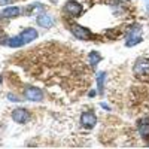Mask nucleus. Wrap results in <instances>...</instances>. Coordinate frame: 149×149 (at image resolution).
<instances>
[{"mask_svg": "<svg viewBox=\"0 0 149 149\" xmlns=\"http://www.w3.org/2000/svg\"><path fill=\"white\" fill-rule=\"evenodd\" d=\"M134 73L139 76H146L149 74V58H137V61L134 63Z\"/></svg>", "mask_w": 149, "mask_h": 149, "instance_id": "obj_1", "label": "nucleus"}, {"mask_svg": "<svg viewBox=\"0 0 149 149\" xmlns=\"http://www.w3.org/2000/svg\"><path fill=\"white\" fill-rule=\"evenodd\" d=\"M24 97L30 102H42L43 100V93L42 90L36 88V86H27L24 90Z\"/></svg>", "mask_w": 149, "mask_h": 149, "instance_id": "obj_2", "label": "nucleus"}, {"mask_svg": "<svg viewBox=\"0 0 149 149\" xmlns=\"http://www.w3.org/2000/svg\"><path fill=\"white\" fill-rule=\"evenodd\" d=\"M70 30H72V33L76 36L78 39H81V40H88L90 37H91V31H90L88 29L79 26V24H72Z\"/></svg>", "mask_w": 149, "mask_h": 149, "instance_id": "obj_3", "label": "nucleus"}, {"mask_svg": "<svg viewBox=\"0 0 149 149\" xmlns=\"http://www.w3.org/2000/svg\"><path fill=\"white\" fill-rule=\"evenodd\" d=\"M12 119H14L15 122H18V124H26L30 119V113H29L27 109L18 107V109H15L14 112H12Z\"/></svg>", "mask_w": 149, "mask_h": 149, "instance_id": "obj_4", "label": "nucleus"}, {"mask_svg": "<svg viewBox=\"0 0 149 149\" xmlns=\"http://www.w3.org/2000/svg\"><path fill=\"white\" fill-rule=\"evenodd\" d=\"M81 124L85 128H93L97 124V118L93 112H84L81 115Z\"/></svg>", "mask_w": 149, "mask_h": 149, "instance_id": "obj_5", "label": "nucleus"}, {"mask_svg": "<svg viewBox=\"0 0 149 149\" xmlns=\"http://www.w3.org/2000/svg\"><path fill=\"white\" fill-rule=\"evenodd\" d=\"M66 12H69V14L73 15V17H78L82 12V6L78 2H74V0H69V2L66 3Z\"/></svg>", "mask_w": 149, "mask_h": 149, "instance_id": "obj_6", "label": "nucleus"}, {"mask_svg": "<svg viewBox=\"0 0 149 149\" xmlns=\"http://www.w3.org/2000/svg\"><path fill=\"white\" fill-rule=\"evenodd\" d=\"M37 24L40 27H45V29H51L54 26V18L48 14H40L37 17Z\"/></svg>", "mask_w": 149, "mask_h": 149, "instance_id": "obj_7", "label": "nucleus"}, {"mask_svg": "<svg viewBox=\"0 0 149 149\" xmlns=\"http://www.w3.org/2000/svg\"><path fill=\"white\" fill-rule=\"evenodd\" d=\"M19 36H21V39L24 40V43H29V42H33V40L37 39V31L34 29H26Z\"/></svg>", "mask_w": 149, "mask_h": 149, "instance_id": "obj_8", "label": "nucleus"}, {"mask_svg": "<svg viewBox=\"0 0 149 149\" xmlns=\"http://www.w3.org/2000/svg\"><path fill=\"white\" fill-rule=\"evenodd\" d=\"M139 134L142 136V137L148 139L149 137V119L145 118V119H140L139 121Z\"/></svg>", "mask_w": 149, "mask_h": 149, "instance_id": "obj_9", "label": "nucleus"}, {"mask_svg": "<svg viewBox=\"0 0 149 149\" xmlns=\"http://www.w3.org/2000/svg\"><path fill=\"white\" fill-rule=\"evenodd\" d=\"M19 8L18 6H9V8H6V9H3V12H2V15L3 17H6V18H15V17H18L19 15Z\"/></svg>", "mask_w": 149, "mask_h": 149, "instance_id": "obj_10", "label": "nucleus"}, {"mask_svg": "<svg viewBox=\"0 0 149 149\" xmlns=\"http://www.w3.org/2000/svg\"><path fill=\"white\" fill-rule=\"evenodd\" d=\"M8 45L10 48H19L24 45V40L21 39V36H14V37H10V39H8Z\"/></svg>", "mask_w": 149, "mask_h": 149, "instance_id": "obj_11", "label": "nucleus"}, {"mask_svg": "<svg viewBox=\"0 0 149 149\" xmlns=\"http://www.w3.org/2000/svg\"><path fill=\"white\" fill-rule=\"evenodd\" d=\"M98 61H102V55L98 54V52H95V51L90 52V66L91 67H95L98 64Z\"/></svg>", "mask_w": 149, "mask_h": 149, "instance_id": "obj_12", "label": "nucleus"}, {"mask_svg": "<svg viewBox=\"0 0 149 149\" xmlns=\"http://www.w3.org/2000/svg\"><path fill=\"white\" fill-rule=\"evenodd\" d=\"M104 78H106V73H104V72L98 73L97 84H98V91H100V93H103V90H104Z\"/></svg>", "mask_w": 149, "mask_h": 149, "instance_id": "obj_13", "label": "nucleus"}, {"mask_svg": "<svg viewBox=\"0 0 149 149\" xmlns=\"http://www.w3.org/2000/svg\"><path fill=\"white\" fill-rule=\"evenodd\" d=\"M142 42V37L139 36V37H130V39H127V42H125V46H128V48H131V46H134V45H139Z\"/></svg>", "mask_w": 149, "mask_h": 149, "instance_id": "obj_14", "label": "nucleus"}, {"mask_svg": "<svg viewBox=\"0 0 149 149\" xmlns=\"http://www.w3.org/2000/svg\"><path fill=\"white\" fill-rule=\"evenodd\" d=\"M139 34H140V26H134V27L128 31L127 37H128V39H130V37H139Z\"/></svg>", "mask_w": 149, "mask_h": 149, "instance_id": "obj_15", "label": "nucleus"}, {"mask_svg": "<svg viewBox=\"0 0 149 149\" xmlns=\"http://www.w3.org/2000/svg\"><path fill=\"white\" fill-rule=\"evenodd\" d=\"M34 12H43V6H40V5H33L31 8H29V14H34Z\"/></svg>", "mask_w": 149, "mask_h": 149, "instance_id": "obj_16", "label": "nucleus"}, {"mask_svg": "<svg viewBox=\"0 0 149 149\" xmlns=\"http://www.w3.org/2000/svg\"><path fill=\"white\" fill-rule=\"evenodd\" d=\"M8 100L9 102H14V103H17V102H19V97H17V95H14V94H8Z\"/></svg>", "mask_w": 149, "mask_h": 149, "instance_id": "obj_17", "label": "nucleus"}, {"mask_svg": "<svg viewBox=\"0 0 149 149\" xmlns=\"http://www.w3.org/2000/svg\"><path fill=\"white\" fill-rule=\"evenodd\" d=\"M9 3H12V0H0V6H6Z\"/></svg>", "mask_w": 149, "mask_h": 149, "instance_id": "obj_18", "label": "nucleus"}]
</instances>
